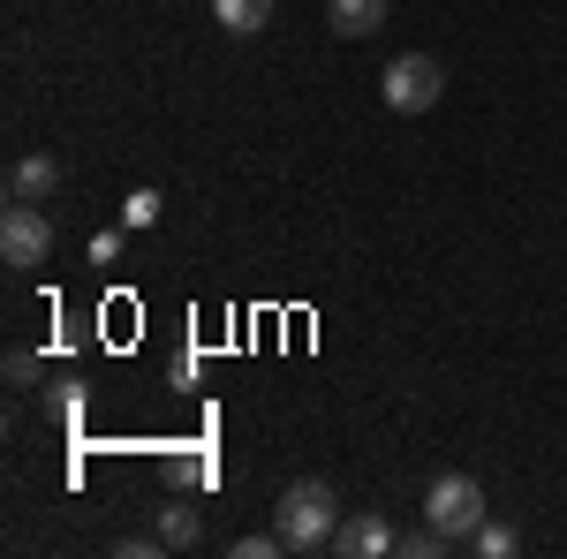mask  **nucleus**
I'll return each instance as SVG.
<instances>
[{"label":"nucleus","mask_w":567,"mask_h":559,"mask_svg":"<svg viewBox=\"0 0 567 559\" xmlns=\"http://www.w3.org/2000/svg\"><path fill=\"white\" fill-rule=\"evenodd\" d=\"M341 491L326 484V476H303V484H288L280 491V507H272V529L288 537V552H326L333 545V529H341Z\"/></svg>","instance_id":"nucleus-1"},{"label":"nucleus","mask_w":567,"mask_h":559,"mask_svg":"<svg viewBox=\"0 0 567 559\" xmlns=\"http://www.w3.org/2000/svg\"><path fill=\"white\" fill-rule=\"evenodd\" d=\"M424 521H439L454 545H470V537L484 529V484H477V476H462V469L439 476L432 491H424Z\"/></svg>","instance_id":"nucleus-2"},{"label":"nucleus","mask_w":567,"mask_h":559,"mask_svg":"<svg viewBox=\"0 0 567 559\" xmlns=\"http://www.w3.org/2000/svg\"><path fill=\"white\" fill-rule=\"evenodd\" d=\"M379 91H386V106H393V114H432V106H439V91H446V69H439L432 53H401V61H386Z\"/></svg>","instance_id":"nucleus-3"},{"label":"nucleus","mask_w":567,"mask_h":559,"mask_svg":"<svg viewBox=\"0 0 567 559\" xmlns=\"http://www.w3.org/2000/svg\"><path fill=\"white\" fill-rule=\"evenodd\" d=\"M45 250H53V219L39 205H23V197H8V213H0V258L16 265V272H31V265H45Z\"/></svg>","instance_id":"nucleus-4"},{"label":"nucleus","mask_w":567,"mask_h":559,"mask_svg":"<svg viewBox=\"0 0 567 559\" xmlns=\"http://www.w3.org/2000/svg\"><path fill=\"white\" fill-rule=\"evenodd\" d=\"M333 552H341V559H386V552H401V537H393L386 515H341Z\"/></svg>","instance_id":"nucleus-5"},{"label":"nucleus","mask_w":567,"mask_h":559,"mask_svg":"<svg viewBox=\"0 0 567 559\" xmlns=\"http://www.w3.org/2000/svg\"><path fill=\"white\" fill-rule=\"evenodd\" d=\"M61 189V159L53 152H23L16 167H8V197H23V205H45Z\"/></svg>","instance_id":"nucleus-6"},{"label":"nucleus","mask_w":567,"mask_h":559,"mask_svg":"<svg viewBox=\"0 0 567 559\" xmlns=\"http://www.w3.org/2000/svg\"><path fill=\"white\" fill-rule=\"evenodd\" d=\"M393 0H326V23L341 31V39H371L379 23H386Z\"/></svg>","instance_id":"nucleus-7"},{"label":"nucleus","mask_w":567,"mask_h":559,"mask_svg":"<svg viewBox=\"0 0 567 559\" xmlns=\"http://www.w3.org/2000/svg\"><path fill=\"white\" fill-rule=\"evenodd\" d=\"M213 15L227 23V39H250L272 23V0H213Z\"/></svg>","instance_id":"nucleus-8"},{"label":"nucleus","mask_w":567,"mask_h":559,"mask_svg":"<svg viewBox=\"0 0 567 559\" xmlns=\"http://www.w3.org/2000/svg\"><path fill=\"white\" fill-rule=\"evenodd\" d=\"M159 537H167V552H182V545H197V537H205V521H197V507H189V499H167V507H159Z\"/></svg>","instance_id":"nucleus-9"},{"label":"nucleus","mask_w":567,"mask_h":559,"mask_svg":"<svg viewBox=\"0 0 567 559\" xmlns=\"http://www.w3.org/2000/svg\"><path fill=\"white\" fill-rule=\"evenodd\" d=\"M470 552H484V559H515V552H523V537H515L507 521H484L477 537H470Z\"/></svg>","instance_id":"nucleus-10"},{"label":"nucleus","mask_w":567,"mask_h":559,"mask_svg":"<svg viewBox=\"0 0 567 559\" xmlns=\"http://www.w3.org/2000/svg\"><path fill=\"white\" fill-rule=\"evenodd\" d=\"M159 219V189H130L122 197V227H152Z\"/></svg>","instance_id":"nucleus-11"},{"label":"nucleus","mask_w":567,"mask_h":559,"mask_svg":"<svg viewBox=\"0 0 567 559\" xmlns=\"http://www.w3.org/2000/svg\"><path fill=\"white\" fill-rule=\"evenodd\" d=\"M288 552V537L272 529V537H235V559H280Z\"/></svg>","instance_id":"nucleus-12"},{"label":"nucleus","mask_w":567,"mask_h":559,"mask_svg":"<svg viewBox=\"0 0 567 559\" xmlns=\"http://www.w3.org/2000/svg\"><path fill=\"white\" fill-rule=\"evenodd\" d=\"M122 258V227H99V235H91V265H114Z\"/></svg>","instance_id":"nucleus-13"},{"label":"nucleus","mask_w":567,"mask_h":559,"mask_svg":"<svg viewBox=\"0 0 567 559\" xmlns=\"http://www.w3.org/2000/svg\"><path fill=\"white\" fill-rule=\"evenodd\" d=\"M152 552H167V537H122L114 545V559H152Z\"/></svg>","instance_id":"nucleus-14"}]
</instances>
